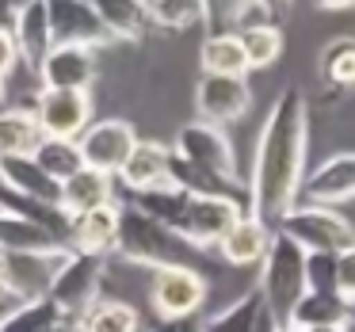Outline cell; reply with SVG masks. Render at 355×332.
I'll list each match as a JSON object with an SVG mask.
<instances>
[{
	"label": "cell",
	"instance_id": "cell-1",
	"mask_svg": "<svg viewBox=\"0 0 355 332\" xmlns=\"http://www.w3.org/2000/svg\"><path fill=\"white\" fill-rule=\"evenodd\" d=\"M306 146H309V107L298 85L279 88L271 111L260 126L248 176V214L260 225L275 229L283 214L298 202V187L306 176Z\"/></svg>",
	"mask_w": 355,
	"mask_h": 332
},
{
	"label": "cell",
	"instance_id": "cell-2",
	"mask_svg": "<svg viewBox=\"0 0 355 332\" xmlns=\"http://www.w3.org/2000/svg\"><path fill=\"white\" fill-rule=\"evenodd\" d=\"M130 207L149 214L153 222L168 225L172 233L187 241L195 248H218V241L233 229L241 214H248L245 202L225 199V195H191L184 187H153V191H138L130 195Z\"/></svg>",
	"mask_w": 355,
	"mask_h": 332
},
{
	"label": "cell",
	"instance_id": "cell-3",
	"mask_svg": "<svg viewBox=\"0 0 355 332\" xmlns=\"http://www.w3.org/2000/svg\"><path fill=\"white\" fill-rule=\"evenodd\" d=\"M115 252L130 263H141L149 271H161V268H195L199 271L202 263V248L187 245L180 233H172L168 225L153 222L149 214L134 210L126 202L119 210V237H115Z\"/></svg>",
	"mask_w": 355,
	"mask_h": 332
},
{
	"label": "cell",
	"instance_id": "cell-4",
	"mask_svg": "<svg viewBox=\"0 0 355 332\" xmlns=\"http://www.w3.org/2000/svg\"><path fill=\"white\" fill-rule=\"evenodd\" d=\"M306 263H309V256L302 252L286 233L271 229L268 252H263V260H260V283H256V290H260L263 313L271 317L275 329L291 324L294 306L306 298V290H309Z\"/></svg>",
	"mask_w": 355,
	"mask_h": 332
},
{
	"label": "cell",
	"instance_id": "cell-5",
	"mask_svg": "<svg viewBox=\"0 0 355 332\" xmlns=\"http://www.w3.org/2000/svg\"><path fill=\"white\" fill-rule=\"evenodd\" d=\"M107 263L111 256H96V252H73L65 256V263L58 268L54 283H50L46 298L58 306V313L77 329V321L92 309L96 298H103V279H107Z\"/></svg>",
	"mask_w": 355,
	"mask_h": 332
},
{
	"label": "cell",
	"instance_id": "cell-6",
	"mask_svg": "<svg viewBox=\"0 0 355 332\" xmlns=\"http://www.w3.org/2000/svg\"><path fill=\"white\" fill-rule=\"evenodd\" d=\"M275 229L286 233L306 256H340L344 248L355 245V225L340 210H329V207L294 202Z\"/></svg>",
	"mask_w": 355,
	"mask_h": 332
},
{
	"label": "cell",
	"instance_id": "cell-7",
	"mask_svg": "<svg viewBox=\"0 0 355 332\" xmlns=\"http://www.w3.org/2000/svg\"><path fill=\"white\" fill-rule=\"evenodd\" d=\"M69 248H46V252H0V290L16 302H39L50 294L58 268L65 263Z\"/></svg>",
	"mask_w": 355,
	"mask_h": 332
},
{
	"label": "cell",
	"instance_id": "cell-8",
	"mask_svg": "<svg viewBox=\"0 0 355 332\" xmlns=\"http://www.w3.org/2000/svg\"><path fill=\"white\" fill-rule=\"evenodd\" d=\"M134 146H138V130L126 119H92L85 126V134L77 138L85 168H96L103 176H119V168L126 164Z\"/></svg>",
	"mask_w": 355,
	"mask_h": 332
},
{
	"label": "cell",
	"instance_id": "cell-9",
	"mask_svg": "<svg viewBox=\"0 0 355 332\" xmlns=\"http://www.w3.org/2000/svg\"><path fill=\"white\" fill-rule=\"evenodd\" d=\"M149 302H153L157 321L199 313V306L207 302V275L195 271V268H161V271H153Z\"/></svg>",
	"mask_w": 355,
	"mask_h": 332
},
{
	"label": "cell",
	"instance_id": "cell-10",
	"mask_svg": "<svg viewBox=\"0 0 355 332\" xmlns=\"http://www.w3.org/2000/svg\"><path fill=\"white\" fill-rule=\"evenodd\" d=\"M252 107V88L245 77H218V73H202L195 85V111L199 123L210 126H230L248 115Z\"/></svg>",
	"mask_w": 355,
	"mask_h": 332
},
{
	"label": "cell",
	"instance_id": "cell-11",
	"mask_svg": "<svg viewBox=\"0 0 355 332\" xmlns=\"http://www.w3.org/2000/svg\"><path fill=\"white\" fill-rule=\"evenodd\" d=\"M46 138H65L77 141L85 126L92 123V96L88 92H58V88H39L31 103Z\"/></svg>",
	"mask_w": 355,
	"mask_h": 332
},
{
	"label": "cell",
	"instance_id": "cell-12",
	"mask_svg": "<svg viewBox=\"0 0 355 332\" xmlns=\"http://www.w3.org/2000/svg\"><path fill=\"white\" fill-rule=\"evenodd\" d=\"M50 16V39L54 46H85V50H103L111 35L103 31L100 16L88 0H46Z\"/></svg>",
	"mask_w": 355,
	"mask_h": 332
},
{
	"label": "cell",
	"instance_id": "cell-13",
	"mask_svg": "<svg viewBox=\"0 0 355 332\" xmlns=\"http://www.w3.org/2000/svg\"><path fill=\"white\" fill-rule=\"evenodd\" d=\"M298 199L306 207H344L355 199V153H332L317 164L313 172L302 176Z\"/></svg>",
	"mask_w": 355,
	"mask_h": 332
},
{
	"label": "cell",
	"instance_id": "cell-14",
	"mask_svg": "<svg viewBox=\"0 0 355 332\" xmlns=\"http://www.w3.org/2000/svg\"><path fill=\"white\" fill-rule=\"evenodd\" d=\"M39 85L42 88H58V92H88L100 77L96 65V50L85 46H50V54L39 65Z\"/></svg>",
	"mask_w": 355,
	"mask_h": 332
},
{
	"label": "cell",
	"instance_id": "cell-15",
	"mask_svg": "<svg viewBox=\"0 0 355 332\" xmlns=\"http://www.w3.org/2000/svg\"><path fill=\"white\" fill-rule=\"evenodd\" d=\"M168 164H172V149L164 146V141L138 138V146L130 149L126 164L119 168L115 184H123L126 195L153 191V187H164V184H168Z\"/></svg>",
	"mask_w": 355,
	"mask_h": 332
},
{
	"label": "cell",
	"instance_id": "cell-16",
	"mask_svg": "<svg viewBox=\"0 0 355 332\" xmlns=\"http://www.w3.org/2000/svg\"><path fill=\"white\" fill-rule=\"evenodd\" d=\"M119 210H123L119 202H107V207L73 214L69 218V248H73V252H96V256H111V252H115Z\"/></svg>",
	"mask_w": 355,
	"mask_h": 332
},
{
	"label": "cell",
	"instance_id": "cell-17",
	"mask_svg": "<svg viewBox=\"0 0 355 332\" xmlns=\"http://www.w3.org/2000/svg\"><path fill=\"white\" fill-rule=\"evenodd\" d=\"M12 46H16V58L24 69L39 73L42 58L50 54L54 39H50V16H46V0L24 8L16 19H12Z\"/></svg>",
	"mask_w": 355,
	"mask_h": 332
},
{
	"label": "cell",
	"instance_id": "cell-18",
	"mask_svg": "<svg viewBox=\"0 0 355 332\" xmlns=\"http://www.w3.org/2000/svg\"><path fill=\"white\" fill-rule=\"evenodd\" d=\"M100 16L103 31L111 35V42H138L153 27V12L149 0H88Z\"/></svg>",
	"mask_w": 355,
	"mask_h": 332
},
{
	"label": "cell",
	"instance_id": "cell-19",
	"mask_svg": "<svg viewBox=\"0 0 355 332\" xmlns=\"http://www.w3.org/2000/svg\"><path fill=\"white\" fill-rule=\"evenodd\" d=\"M0 184L12 195H24L42 207H58L62 202V187L31 161V157H0Z\"/></svg>",
	"mask_w": 355,
	"mask_h": 332
},
{
	"label": "cell",
	"instance_id": "cell-20",
	"mask_svg": "<svg viewBox=\"0 0 355 332\" xmlns=\"http://www.w3.org/2000/svg\"><path fill=\"white\" fill-rule=\"evenodd\" d=\"M107 202H115V176H103L96 168H80L62 184V202L58 207L73 218V214H85V210L107 207Z\"/></svg>",
	"mask_w": 355,
	"mask_h": 332
},
{
	"label": "cell",
	"instance_id": "cell-21",
	"mask_svg": "<svg viewBox=\"0 0 355 332\" xmlns=\"http://www.w3.org/2000/svg\"><path fill=\"white\" fill-rule=\"evenodd\" d=\"M268 241H271V229L260 225L252 214H241L233 222V229L218 241V252H222L225 263H237V268H252V263L263 260L268 252Z\"/></svg>",
	"mask_w": 355,
	"mask_h": 332
},
{
	"label": "cell",
	"instance_id": "cell-22",
	"mask_svg": "<svg viewBox=\"0 0 355 332\" xmlns=\"http://www.w3.org/2000/svg\"><path fill=\"white\" fill-rule=\"evenodd\" d=\"M42 138L31 107H0V157H31Z\"/></svg>",
	"mask_w": 355,
	"mask_h": 332
},
{
	"label": "cell",
	"instance_id": "cell-23",
	"mask_svg": "<svg viewBox=\"0 0 355 332\" xmlns=\"http://www.w3.org/2000/svg\"><path fill=\"white\" fill-rule=\"evenodd\" d=\"M199 65L202 73H218V77H245L248 62L237 31H210L199 46Z\"/></svg>",
	"mask_w": 355,
	"mask_h": 332
},
{
	"label": "cell",
	"instance_id": "cell-24",
	"mask_svg": "<svg viewBox=\"0 0 355 332\" xmlns=\"http://www.w3.org/2000/svg\"><path fill=\"white\" fill-rule=\"evenodd\" d=\"M0 332H77L50 298L39 302H19L4 321H0Z\"/></svg>",
	"mask_w": 355,
	"mask_h": 332
},
{
	"label": "cell",
	"instance_id": "cell-25",
	"mask_svg": "<svg viewBox=\"0 0 355 332\" xmlns=\"http://www.w3.org/2000/svg\"><path fill=\"white\" fill-rule=\"evenodd\" d=\"M355 317V309L347 306L340 294H324V290H306V298L294 306V317L291 324L298 329H317V324H344Z\"/></svg>",
	"mask_w": 355,
	"mask_h": 332
},
{
	"label": "cell",
	"instance_id": "cell-26",
	"mask_svg": "<svg viewBox=\"0 0 355 332\" xmlns=\"http://www.w3.org/2000/svg\"><path fill=\"white\" fill-rule=\"evenodd\" d=\"M263 317V302H260V290H245L241 298H233L225 309H218V313H210L207 321H202V332H256V324H260Z\"/></svg>",
	"mask_w": 355,
	"mask_h": 332
},
{
	"label": "cell",
	"instance_id": "cell-27",
	"mask_svg": "<svg viewBox=\"0 0 355 332\" xmlns=\"http://www.w3.org/2000/svg\"><path fill=\"white\" fill-rule=\"evenodd\" d=\"M77 332H141L138 309L119 298H96L92 309L77 321Z\"/></svg>",
	"mask_w": 355,
	"mask_h": 332
},
{
	"label": "cell",
	"instance_id": "cell-28",
	"mask_svg": "<svg viewBox=\"0 0 355 332\" xmlns=\"http://www.w3.org/2000/svg\"><path fill=\"white\" fill-rule=\"evenodd\" d=\"M46 248H65V245H58L42 225L0 210V252H46Z\"/></svg>",
	"mask_w": 355,
	"mask_h": 332
},
{
	"label": "cell",
	"instance_id": "cell-29",
	"mask_svg": "<svg viewBox=\"0 0 355 332\" xmlns=\"http://www.w3.org/2000/svg\"><path fill=\"white\" fill-rule=\"evenodd\" d=\"M31 161L39 164L42 172H46L50 180H54L58 187L65 184V180L73 176V172L85 168V161H80V149L77 141H65V138H42L39 146H35Z\"/></svg>",
	"mask_w": 355,
	"mask_h": 332
},
{
	"label": "cell",
	"instance_id": "cell-30",
	"mask_svg": "<svg viewBox=\"0 0 355 332\" xmlns=\"http://www.w3.org/2000/svg\"><path fill=\"white\" fill-rule=\"evenodd\" d=\"M237 39H241V50H245L248 69H268L283 54V31L275 24H248L237 31Z\"/></svg>",
	"mask_w": 355,
	"mask_h": 332
},
{
	"label": "cell",
	"instance_id": "cell-31",
	"mask_svg": "<svg viewBox=\"0 0 355 332\" xmlns=\"http://www.w3.org/2000/svg\"><path fill=\"white\" fill-rule=\"evenodd\" d=\"M153 27L161 31H191L207 27V0H149Z\"/></svg>",
	"mask_w": 355,
	"mask_h": 332
},
{
	"label": "cell",
	"instance_id": "cell-32",
	"mask_svg": "<svg viewBox=\"0 0 355 332\" xmlns=\"http://www.w3.org/2000/svg\"><path fill=\"white\" fill-rule=\"evenodd\" d=\"M248 24H268L256 0H207V35L210 31H241Z\"/></svg>",
	"mask_w": 355,
	"mask_h": 332
},
{
	"label": "cell",
	"instance_id": "cell-33",
	"mask_svg": "<svg viewBox=\"0 0 355 332\" xmlns=\"http://www.w3.org/2000/svg\"><path fill=\"white\" fill-rule=\"evenodd\" d=\"M324 85L336 88H355V39H332L317 58Z\"/></svg>",
	"mask_w": 355,
	"mask_h": 332
},
{
	"label": "cell",
	"instance_id": "cell-34",
	"mask_svg": "<svg viewBox=\"0 0 355 332\" xmlns=\"http://www.w3.org/2000/svg\"><path fill=\"white\" fill-rule=\"evenodd\" d=\"M332 271H336V294L355 309V245L332 256Z\"/></svg>",
	"mask_w": 355,
	"mask_h": 332
},
{
	"label": "cell",
	"instance_id": "cell-35",
	"mask_svg": "<svg viewBox=\"0 0 355 332\" xmlns=\"http://www.w3.org/2000/svg\"><path fill=\"white\" fill-rule=\"evenodd\" d=\"M153 332H202V317L191 313V317H172V321H157Z\"/></svg>",
	"mask_w": 355,
	"mask_h": 332
},
{
	"label": "cell",
	"instance_id": "cell-36",
	"mask_svg": "<svg viewBox=\"0 0 355 332\" xmlns=\"http://www.w3.org/2000/svg\"><path fill=\"white\" fill-rule=\"evenodd\" d=\"M256 8L263 12V19H268V24H283L286 19V12L294 8V0H256Z\"/></svg>",
	"mask_w": 355,
	"mask_h": 332
},
{
	"label": "cell",
	"instance_id": "cell-37",
	"mask_svg": "<svg viewBox=\"0 0 355 332\" xmlns=\"http://www.w3.org/2000/svg\"><path fill=\"white\" fill-rule=\"evenodd\" d=\"M16 65H19V58H16V46H12V31H0V80L8 77Z\"/></svg>",
	"mask_w": 355,
	"mask_h": 332
},
{
	"label": "cell",
	"instance_id": "cell-38",
	"mask_svg": "<svg viewBox=\"0 0 355 332\" xmlns=\"http://www.w3.org/2000/svg\"><path fill=\"white\" fill-rule=\"evenodd\" d=\"M321 12H340V8H355V0H313Z\"/></svg>",
	"mask_w": 355,
	"mask_h": 332
},
{
	"label": "cell",
	"instance_id": "cell-39",
	"mask_svg": "<svg viewBox=\"0 0 355 332\" xmlns=\"http://www.w3.org/2000/svg\"><path fill=\"white\" fill-rule=\"evenodd\" d=\"M0 4H4V8H8V16L16 19L19 12H24V8H31V4H39V0H0Z\"/></svg>",
	"mask_w": 355,
	"mask_h": 332
},
{
	"label": "cell",
	"instance_id": "cell-40",
	"mask_svg": "<svg viewBox=\"0 0 355 332\" xmlns=\"http://www.w3.org/2000/svg\"><path fill=\"white\" fill-rule=\"evenodd\" d=\"M16 306H19V302L12 298V294H4V290H0V321H4V317H8V313H12V309H16Z\"/></svg>",
	"mask_w": 355,
	"mask_h": 332
},
{
	"label": "cell",
	"instance_id": "cell-41",
	"mask_svg": "<svg viewBox=\"0 0 355 332\" xmlns=\"http://www.w3.org/2000/svg\"><path fill=\"white\" fill-rule=\"evenodd\" d=\"M302 332H347L344 324H317V329H302Z\"/></svg>",
	"mask_w": 355,
	"mask_h": 332
},
{
	"label": "cell",
	"instance_id": "cell-42",
	"mask_svg": "<svg viewBox=\"0 0 355 332\" xmlns=\"http://www.w3.org/2000/svg\"><path fill=\"white\" fill-rule=\"evenodd\" d=\"M0 31H12V16H8V8L0 4Z\"/></svg>",
	"mask_w": 355,
	"mask_h": 332
},
{
	"label": "cell",
	"instance_id": "cell-43",
	"mask_svg": "<svg viewBox=\"0 0 355 332\" xmlns=\"http://www.w3.org/2000/svg\"><path fill=\"white\" fill-rule=\"evenodd\" d=\"M256 332H275V324H271V317H268V313L260 317V324H256Z\"/></svg>",
	"mask_w": 355,
	"mask_h": 332
},
{
	"label": "cell",
	"instance_id": "cell-44",
	"mask_svg": "<svg viewBox=\"0 0 355 332\" xmlns=\"http://www.w3.org/2000/svg\"><path fill=\"white\" fill-rule=\"evenodd\" d=\"M275 332H302L298 324H283V329H275Z\"/></svg>",
	"mask_w": 355,
	"mask_h": 332
},
{
	"label": "cell",
	"instance_id": "cell-45",
	"mask_svg": "<svg viewBox=\"0 0 355 332\" xmlns=\"http://www.w3.org/2000/svg\"><path fill=\"white\" fill-rule=\"evenodd\" d=\"M0 107H4V80H0Z\"/></svg>",
	"mask_w": 355,
	"mask_h": 332
}]
</instances>
